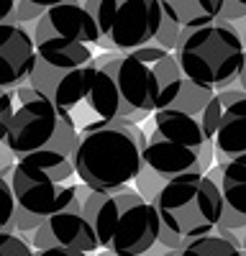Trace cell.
<instances>
[{
  "instance_id": "cell-15",
  "label": "cell",
  "mask_w": 246,
  "mask_h": 256,
  "mask_svg": "<svg viewBox=\"0 0 246 256\" xmlns=\"http://www.w3.org/2000/svg\"><path fill=\"white\" fill-rule=\"evenodd\" d=\"M205 174L216 182L220 192L223 212H220L218 226L244 230L246 228V164L244 162H213Z\"/></svg>"
},
{
  "instance_id": "cell-20",
  "label": "cell",
  "mask_w": 246,
  "mask_h": 256,
  "mask_svg": "<svg viewBox=\"0 0 246 256\" xmlns=\"http://www.w3.org/2000/svg\"><path fill=\"white\" fill-rule=\"evenodd\" d=\"M34 246L16 230H0V256H31Z\"/></svg>"
},
{
  "instance_id": "cell-6",
  "label": "cell",
  "mask_w": 246,
  "mask_h": 256,
  "mask_svg": "<svg viewBox=\"0 0 246 256\" xmlns=\"http://www.w3.org/2000/svg\"><path fill=\"white\" fill-rule=\"evenodd\" d=\"M154 128L144 141V164L162 180L188 172H208L213 159V138L205 134L200 116L177 108L154 110Z\"/></svg>"
},
{
  "instance_id": "cell-2",
  "label": "cell",
  "mask_w": 246,
  "mask_h": 256,
  "mask_svg": "<svg viewBox=\"0 0 246 256\" xmlns=\"http://www.w3.org/2000/svg\"><path fill=\"white\" fill-rule=\"evenodd\" d=\"M146 134L134 120L98 118L77 128L72 152L74 174L95 192H110L134 184L144 164Z\"/></svg>"
},
{
  "instance_id": "cell-3",
  "label": "cell",
  "mask_w": 246,
  "mask_h": 256,
  "mask_svg": "<svg viewBox=\"0 0 246 256\" xmlns=\"http://www.w3.org/2000/svg\"><path fill=\"white\" fill-rule=\"evenodd\" d=\"M72 177L74 164L67 152L41 148L16 156L8 177L16 200L13 228L18 233H31L46 216L67 208L77 195V184L70 182Z\"/></svg>"
},
{
  "instance_id": "cell-4",
  "label": "cell",
  "mask_w": 246,
  "mask_h": 256,
  "mask_svg": "<svg viewBox=\"0 0 246 256\" xmlns=\"http://www.w3.org/2000/svg\"><path fill=\"white\" fill-rule=\"evenodd\" d=\"M98 246L116 256H141L156 244L159 218L154 205L141 198L136 187H120L110 192L88 190L82 200Z\"/></svg>"
},
{
  "instance_id": "cell-22",
  "label": "cell",
  "mask_w": 246,
  "mask_h": 256,
  "mask_svg": "<svg viewBox=\"0 0 246 256\" xmlns=\"http://www.w3.org/2000/svg\"><path fill=\"white\" fill-rule=\"evenodd\" d=\"M13 8H16V0H0V20H8Z\"/></svg>"
},
{
  "instance_id": "cell-11",
  "label": "cell",
  "mask_w": 246,
  "mask_h": 256,
  "mask_svg": "<svg viewBox=\"0 0 246 256\" xmlns=\"http://www.w3.org/2000/svg\"><path fill=\"white\" fill-rule=\"evenodd\" d=\"M88 184H77L74 200L52 216H46L34 230H31V246L38 254H67V256H80V254H92L98 251V238L95 230L82 212V200L88 195Z\"/></svg>"
},
{
  "instance_id": "cell-14",
  "label": "cell",
  "mask_w": 246,
  "mask_h": 256,
  "mask_svg": "<svg viewBox=\"0 0 246 256\" xmlns=\"http://www.w3.org/2000/svg\"><path fill=\"white\" fill-rule=\"evenodd\" d=\"M36 59L31 28L13 20H0V90L24 84Z\"/></svg>"
},
{
  "instance_id": "cell-23",
  "label": "cell",
  "mask_w": 246,
  "mask_h": 256,
  "mask_svg": "<svg viewBox=\"0 0 246 256\" xmlns=\"http://www.w3.org/2000/svg\"><path fill=\"white\" fill-rule=\"evenodd\" d=\"M31 3H36V6H41V8H46V6H54V3H59V0H31Z\"/></svg>"
},
{
  "instance_id": "cell-25",
  "label": "cell",
  "mask_w": 246,
  "mask_h": 256,
  "mask_svg": "<svg viewBox=\"0 0 246 256\" xmlns=\"http://www.w3.org/2000/svg\"><path fill=\"white\" fill-rule=\"evenodd\" d=\"M238 3H244V6H246V0H238Z\"/></svg>"
},
{
  "instance_id": "cell-12",
  "label": "cell",
  "mask_w": 246,
  "mask_h": 256,
  "mask_svg": "<svg viewBox=\"0 0 246 256\" xmlns=\"http://www.w3.org/2000/svg\"><path fill=\"white\" fill-rule=\"evenodd\" d=\"M200 123L205 134L213 138L216 162L246 164V90L234 84L216 90L200 113Z\"/></svg>"
},
{
  "instance_id": "cell-5",
  "label": "cell",
  "mask_w": 246,
  "mask_h": 256,
  "mask_svg": "<svg viewBox=\"0 0 246 256\" xmlns=\"http://www.w3.org/2000/svg\"><path fill=\"white\" fill-rule=\"evenodd\" d=\"M180 72L213 90L231 88L244 64L241 34L228 20H208V24L182 26L172 49Z\"/></svg>"
},
{
  "instance_id": "cell-17",
  "label": "cell",
  "mask_w": 246,
  "mask_h": 256,
  "mask_svg": "<svg viewBox=\"0 0 246 256\" xmlns=\"http://www.w3.org/2000/svg\"><path fill=\"white\" fill-rule=\"evenodd\" d=\"M241 248L236 244H231L223 233L216 230V226L198 236H188L182 238V244L177 246L174 256H238Z\"/></svg>"
},
{
  "instance_id": "cell-9",
  "label": "cell",
  "mask_w": 246,
  "mask_h": 256,
  "mask_svg": "<svg viewBox=\"0 0 246 256\" xmlns=\"http://www.w3.org/2000/svg\"><path fill=\"white\" fill-rule=\"evenodd\" d=\"M159 226L188 238L218 226L223 202L216 182L205 172H188L167 180L152 198Z\"/></svg>"
},
{
  "instance_id": "cell-10",
  "label": "cell",
  "mask_w": 246,
  "mask_h": 256,
  "mask_svg": "<svg viewBox=\"0 0 246 256\" xmlns=\"http://www.w3.org/2000/svg\"><path fill=\"white\" fill-rule=\"evenodd\" d=\"M95 28L98 46L106 52H128L149 46L164 18L159 0H85Z\"/></svg>"
},
{
  "instance_id": "cell-7",
  "label": "cell",
  "mask_w": 246,
  "mask_h": 256,
  "mask_svg": "<svg viewBox=\"0 0 246 256\" xmlns=\"http://www.w3.org/2000/svg\"><path fill=\"white\" fill-rule=\"evenodd\" d=\"M77 141V120L74 113L59 108V105L38 92L31 84L16 88V108L8 120V131L3 144L10 148L13 156H24L41 148H56V152H74Z\"/></svg>"
},
{
  "instance_id": "cell-16",
  "label": "cell",
  "mask_w": 246,
  "mask_h": 256,
  "mask_svg": "<svg viewBox=\"0 0 246 256\" xmlns=\"http://www.w3.org/2000/svg\"><path fill=\"white\" fill-rule=\"evenodd\" d=\"M162 10L180 26H195L216 20L220 13L223 0H159Z\"/></svg>"
},
{
  "instance_id": "cell-18",
  "label": "cell",
  "mask_w": 246,
  "mask_h": 256,
  "mask_svg": "<svg viewBox=\"0 0 246 256\" xmlns=\"http://www.w3.org/2000/svg\"><path fill=\"white\" fill-rule=\"evenodd\" d=\"M213 95H216V90L208 88V84H200V82H192V80H188V77H182L180 92H177V98L172 100L170 108H177V110H184V113L200 116L202 108L210 102Z\"/></svg>"
},
{
  "instance_id": "cell-24",
  "label": "cell",
  "mask_w": 246,
  "mask_h": 256,
  "mask_svg": "<svg viewBox=\"0 0 246 256\" xmlns=\"http://www.w3.org/2000/svg\"><path fill=\"white\" fill-rule=\"evenodd\" d=\"M241 41H244V56H246V26H244V31H241Z\"/></svg>"
},
{
  "instance_id": "cell-1",
  "label": "cell",
  "mask_w": 246,
  "mask_h": 256,
  "mask_svg": "<svg viewBox=\"0 0 246 256\" xmlns=\"http://www.w3.org/2000/svg\"><path fill=\"white\" fill-rule=\"evenodd\" d=\"M90 62L92 74L85 102L98 118L146 120L154 110L170 108L184 77L174 54L154 44L102 52Z\"/></svg>"
},
{
  "instance_id": "cell-21",
  "label": "cell",
  "mask_w": 246,
  "mask_h": 256,
  "mask_svg": "<svg viewBox=\"0 0 246 256\" xmlns=\"http://www.w3.org/2000/svg\"><path fill=\"white\" fill-rule=\"evenodd\" d=\"M238 18H246V6L238 0H223L218 20H238Z\"/></svg>"
},
{
  "instance_id": "cell-8",
  "label": "cell",
  "mask_w": 246,
  "mask_h": 256,
  "mask_svg": "<svg viewBox=\"0 0 246 256\" xmlns=\"http://www.w3.org/2000/svg\"><path fill=\"white\" fill-rule=\"evenodd\" d=\"M34 46L36 56L52 67H80L92 59V46H98V28L85 3L59 0L46 6L34 20Z\"/></svg>"
},
{
  "instance_id": "cell-19",
  "label": "cell",
  "mask_w": 246,
  "mask_h": 256,
  "mask_svg": "<svg viewBox=\"0 0 246 256\" xmlns=\"http://www.w3.org/2000/svg\"><path fill=\"white\" fill-rule=\"evenodd\" d=\"M13 216H16V200H13L10 180L0 174V230H16Z\"/></svg>"
},
{
  "instance_id": "cell-13",
  "label": "cell",
  "mask_w": 246,
  "mask_h": 256,
  "mask_svg": "<svg viewBox=\"0 0 246 256\" xmlns=\"http://www.w3.org/2000/svg\"><path fill=\"white\" fill-rule=\"evenodd\" d=\"M90 74H92V62H85L80 67H52V64L41 62L36 56L34 67L26 77V84L52 98L59 108L74 113V108H80L85 102Z\"/></svg>"
}]
</instances>
